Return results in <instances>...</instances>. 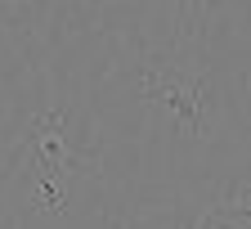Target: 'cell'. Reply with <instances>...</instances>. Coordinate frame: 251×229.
Segmentation results:
<instances>
[{"instance_id":"obj_1","label":"cell","mask_w":251,"mask_h":229,"mask_svg":"<svg viewBox=\"0 0 251 229\" xmlns=\"http://www.w3.org/2000/svg\"><path fill=\"white\" fill-rule=\"evenodd\" d=\"M198 229H251V193H238V198L211 207L198 220Z\"/></svg>"}]
</instances>
